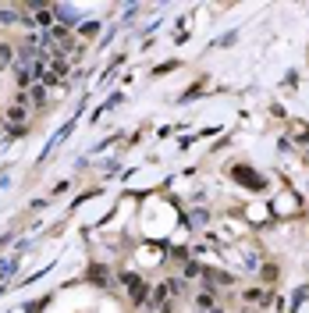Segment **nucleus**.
Here are the masks:
<instances>
[{
  "label": "nucleus",
  "instance_id": "nucleus-1",
  "mask_svg": "<svg viewBox=\"0 0 309 313\" xmlns=\"http://www.w3.org/2000/svg\"><path fill=\"white\" fill-rule=\"evenodd\" d=\"M25 118H29L25 103H15V107H8V121H11V128H25Z\"/></svg>",
  "mask_w": 309,
  "mask_h": 313
},
{
  "label": "nucleus",
  "instance_id": "nucleus-2",
  "mask_svg": "<svg viewBox=\"0 0 309 313\" xmlns=\"http://www.w3.org/2000/svg\"><path fill=\"white\" fill-rule=\"evenodd\" d=\"M54 18H57V22H75V8L57 4V8H54Z\"/></svg>",
  "mask_w": 309,
  "mask_h": 313
},
{
  "label": "nucleus",
  "instance_id": "nucleus-3",
  "mask_svg": "<svg viewBox=\"0 0 309 313\" xmlns=\"http://www.w3.org/2000/svg\"><path fill=\"white\" fill-rule=\"evenodd\" d=\"M15 64V50L8 43H0V68H11Z\"/></svg>",
  "mask_w": 309,
  "mask_h": 313
},
{
  "label": "nucleus",
  "instance_id": "nucleus-4",
  "mask_svg": "<svg viewBox=\"0 0 309 313\" xmlns=\"http://www.w3.org/2000/svg\"><path fill=\"white\" fill-rule=\"evenodd\" d=\"M29 100H32L36 107H43V103H47V93H43L39 86H32V89H29Z\"/></svg>",
  "mask_w": 309,
  "mask_h": 313
},
{
  "label": "nucleus",
  "instance_id": "nucleus-5",
  "mask_svg": "<svg viewBox=\"0 0 309 313\" xmlns=\"http://www.w3.org/2000/svg\"><path fill=\"white\" fill-rule=\"evenodd\" d=\"M78 32H82V36H96V22H85Z\"/></svg>",
  "mask_w": 309,
  "mask_h": 313
},
{
  "label": "nucleus",
  "instance_id": "nucleus-6",
  "mask_svg": "<svg viewBox=\"0 0 309 313\" xmlns=\"http://www.w3.org/2000/svg\"><path fill=\"white\" fill-rule=\"evenodd\" d=\"M203 221H206V214H203V210H199V214H192V217H189V224H192V228H196V224H203Z\"/></svg>",
  "mask_w": 309,
  "mask_h": 313
},
{
  "label": "nucleus",
  "instance_id": "nucleus-7",
  "mask_svg": "<svg viewBox=\"0 0 309 313\" xmlns=\"http://www.w3.org/2000/svg\"><path fill=\"white\" fill-rule=\"evenodd\" d=\"M196 302H199V306H206V309H213V299H210V295H206V292H203V295H199V299H196Z\"/></svg>",
  "mask_w": 309,
  "mask_h": 313
},
{
  "label": "nucleus",
  "instance_id": "nucleus-8",
  "mask_svg": "<svg viewBox=\"0 0 309 313\" xmlns=\"http://www.w3.org/2000/svg\"><path fill=\"white\" fill-rule=\"evenodd\" d=\"M160 313H174V306H171V302H164V306H160Z\"/></svg>",
  "mask_w": 309,
  "mask_h": 313
},
{
  "label": "nucleus",
  "instance_id": "nucleus-9",
  "mask_svg": "<svg viewBox=\"0 0 309 313\" xmlns=\"http://www.w3.org/2000/svg\"><path fill=\"white\" fill-rule=\"evenodd\" d=\"M206 313H220V309H206Z\"/></svg>",
  "mask_w": 309,
  "mask_h": 313
}]
</instances>
